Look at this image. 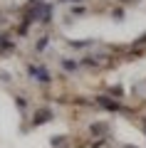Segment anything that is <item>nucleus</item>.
Segmentation results:
<instances>
[{
  "instance_id": "nucleus-4",
  "label": "nucleus",
  "mask_w": 146,
  "mask_h": 148,
  "mask_svg": "<svg viewBox=\"0 0 146 148\" xmlns=\"http://www.w3.org/2000/svg\"><path fill=\"white\" fill-rule=\"evenodd\" d=\"M64 64V69H77V64H74V62H62Z\"/></svg>"
},
{
  "instance_id": "nucleus-3",
  "label": "nucleus",
  "mask_w": 146,
  "mask_h": 148,
  "mask_svg": "<svg viewBox=\"0 0 146 148\" xmlns=\"http://www.w3.org/2000/svg\"><path fill=\"white\" fill-rule=\"evenodd\" d=\"M102 106H107V109H119V104H114V101H107V99H99Z\"/></svg>"
},
{
  "instance_id": "nucleus-1",
  "label": "nucleus",
  "mask_w": 146,
  "mask_h": 148,
  "mask_svg": "<svg viewBox=\"0 0 146 148\" xmlns=\"http://www.w3.org/2000/svg\"><path fill=\"white\" fill-rule=\"evenodd\" d=\"M32 77H37L40 82H50V74H47L42 67H35V69H32Z\"/></svg>"
},
{
  "instance_id": "nucleus-2",
  "label": "nucleus",
  "mask_w": 146,
  "mask_h": 148,
  "mask_svg": "<svg viewBox=\"0 0 146 148\" xmlns=\"http://www.w3.org/2000/svg\"><path fill=\"white\" fill-rule=\"evenodd\" d=\"M50 116H52V111L45 109V111H40V114L35 116V121H37V123H45V121H50Z\"/></svg>"
}]
</instances>
